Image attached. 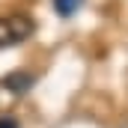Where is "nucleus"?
<instances>
[{
  "instance_id": "nucleus-1",
  "label": "nucleus",
  "mask_w": 128,
  "mask_h": 128,
  "mask_svg": "<svg viewBox=\"0 0 128 128\" xmlns=\"http://www.w3.org/2000/svg\"><path fill=\"white\" fill-rule=\"evenodd\" d=\"M33 21L27 15H0V48H12L21 45L24 39H30Z\"/></svg>"
},
{
  "instance_id": "nucleus-2",
  "label": "nucleus",
  "mask_w": 128,
  "mask_h": 128,
  "mask_svg": "<svg viewBox=\"0 0 128 128\" xmlns=\"http://www.w3.org/2000/svg\"><path fill=\"white\" fill-rule=\"evenodd\" d=\"M78 6H80V0H54V9H57L60 15H72V12H78Z\"/></svg>"
},
{
  "instance_id": "nucleus-3",
  "label": "nucleus",
  "mask_w": 128,
  "mask_h": 128,
  "mask_svg": "<svg viewBox=\"0 0 128 128\" xmlns=\"http://www.w3.org/2000/svg\"><path fill=\"white\" fill-rule=\"evenodd\" d=\"M0 128H18V122H15L12 116H3V119H0Z\"/></svg>"
}]
</instances>
